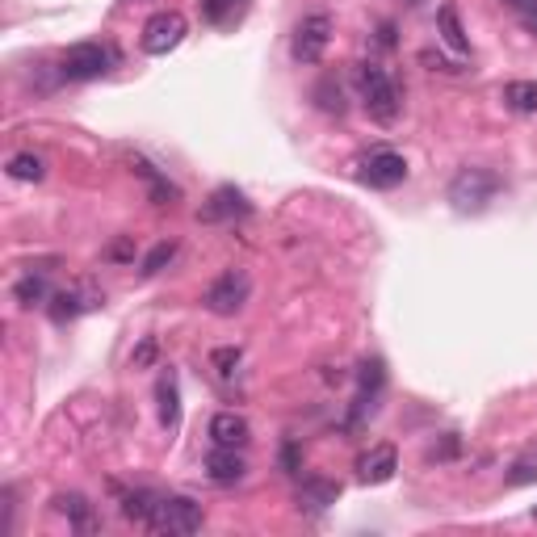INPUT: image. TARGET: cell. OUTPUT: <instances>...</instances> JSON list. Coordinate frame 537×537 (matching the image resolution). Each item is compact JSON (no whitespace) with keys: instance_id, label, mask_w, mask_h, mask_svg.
<instances>
[{"instance_id":"obj_12","label":"cell","mask_w":537,"mask_h":537,"mask_svg":"<svg viewBox=\"0 0 537 537\" xmlns=\"http://www.w3.org/2000/svg\"><path fill=\"white\" fill-rule=\"evenodd\" d=\"M202 466H206V479L219 483V487H235V483L244 479V470H248L240 449H227V445H214Z\"/></svg>"},{"instance_id":"obj_23","label":"cell","mask_w":537,"mask_h":537,"mask_svg":"<svg viewBox=\"0 0 537 537\" xmlns=\"http://www.w3.org/2000/svg\"><path fill=\"white\" fill-rule=\"evenodd\" d=\"M5 173H9L13 181H42V177H47V160L34 156V152H17V156H9Z\"/></svg>"},{"instance_id":"obj_5","label":"cell","mask_w":537,"mask_h":537,"mask_svg":"<svg viewBox=\"0 0 537 537\" xmlns=\"http://www.w3.org/2000/svg\"><path fill=\"white\" fill-rule=\"evenodd\" d=\"M248 294H252V277H248L244 269H227V273H219V277H214V282L206 286L202 303H206L210 315L231 319V315H240V311H244Z\"/></svg>"},{"instance_id":"obj_29","label":"cell","mask_w":537,"mask_h":537,"mask_svg":"<svg viewBox=\"0 0 537 537\" xmlns=\"http://www.w3.org/2000/svg\"><path fill=\"white\" fill-rule=\"evenodd\" d=\"M458 454H462V437L458 433H445L441 445L428 449V462H449V458H458Z\"/></svg>"},{"instance_id":"obj_27","label":"cell","mask_w":537,"mask_h":537,"mask_svg":"<svg viewBox=\"0 0 537 537\" xmlns=\"http://www.w3.org/2000/svg\"><path fill=\"white\" fill-rule=\"evenodd\" d=\"M156 357H160V340L156 336H143L139 345H135V353H131V365H135V370H152Z\"/></svg>"},{"instance_id":"obj_35","label":"cell","mask_w":537,"mask_h":537,"mask_svg":"<svg viewBox=\"0 0 537 537\" xmlns=\"http://www.w3.org/2000/svg\"><path fill=\"white\" fill-rule=\"evenodd\" d=\"M504 5H508L512 13H525V9H533V5H537V0H504Z\"/></svg>"},{"instance_id":"obj_10","label":"cell","mask_w":537,"mask_h":537,"mask_svg":"<svg viewBox=\"0 0 537 537\" xmlns=\"http://www.w3.org/2000/svg\"><path fill=\"white\" fill-rule=\"evenodd\" d=\"M382 391H386V365L374 357V361H365V365H361V378H357V399H353V424L378 412Z\"/></svg>"},{"instance_id":"obj_16","label":"cell","mask_w":537,"mask_h":537,"mask_svg":"<svg viewBox=\"0 0 537 537\" xmlns=\"http://www.w3.org/2000/svg\"><path fill=\"white\" fill-rule=\"evenodd\" d=\"M55 512H59V517H68V525L76 533H93L97 529V512H93L89 496H80V491H59V496H55Z\"/></svg>"},{"instance_id":"obj_32","label":"cell","mask_w":537,"mask_h":537,"mask_svg":"<svg viewBox=\"0 0 537 537\" xmlns=\"http://www.w3.org/2000/svg\"><path fill=\"white\" fill-rule=\"evenodd\" d=\"M105 261H118V265H122V261H135V244H131V240H118L110 252H105Z\"/></svg>"},{"instance_id":"obj_24","label":"cell","mask_w":537,"mask_h":537,"mask_svg":"<svg viewBox=\"0 0 537 537\" xmlns=\"http://www.w3.org/2000/svg\"><path fill=\"white\" fill-rule=\"evenodd\" d=\"M244 13V0H202V17L210 26H231Z\"/></svg>"},{"instance_id":"obj_21","label":"cell","mask_w":537,"mask_h":537,"mask_svg":"<svg viewBox=\"0 0 537 537\" xmlns=\"http://www.w3.org/2000/svg\"><path fill=\"white\" fill-rule=\"evenodd\" d=\"M504 105L512 114H537V80H512L504 84Z\"/></svg>"},{"instance_id":"obj_7","label":"cell","mask_w":537,"mask_h":537,"mask_svg":"<svg viewBox=\"0 0 537 537\" xmlns=\"http://www.w3.org/2000/svg\"><path fill=\"white\" fill-rule=\"evenodd\" d=\"M185 17L177 9H160L143 21V34H139V47L147 55H168V51H177L181 42H185Z\"/></svg>"},{"instance_id":"obj_25","label":"cell","mask_w":537,"mask_h":537,"mask_svg":"<svg viewBox=\"0 0 537 537\" xmlns=\"http://www.w3.org/2000/svg\"><path fill=\"white\" fill-rule=\"evenodd\" d=\"M173 256H177V244H173V240H164V244H156L152 252L143 256L139 273H143V277H156V273H164V265H173Z\"/></svg>"},{"instance_id":"obj_30","label":"cell","mask_w":537,"mask_h":537,"mask_svg":"<svg viewBox=\"0 0 537 537\" xmlns=\"http://www.w3.org/2000/svg\"><path fill=\"white\" fill-rule=\"evenodd\" d=\"M315 97H319V110H328V114H345V101H340V89H332V80L319 84Z\"/></svg>"},{"instance_id":"obj_1","label":"cell","mask_w":537,"mask_h":537,"mask_svg":"<svg viewBox=\"0 0 537 537\" xmlns=\"http://www.w3.org/2000/svg\"><path fill=\"white\" fill-rule=\"evenodd\" d=\"M353 80H357V93H361L365 114H370L378 126H395L403 101H399V89H395L391 72H386L382 63H357Z\"/></svg>"},{"instance_id":"obj_9","label":"cell","mask_w":537,"mask_h":537,"mask_svg":"<svg viewBox=\"0 0 537 537\" xmlns=\"http://www.w3.org/2000/svg\"><path fill=\"white\" fill-rule=\"evenodd\" d=\"M97 307H105V294L93 290V286H76V290H59V294H51L47 315L55 319V324H72V319L89 315V311H97Z\"/></svg>"},{"instance_id":"obj_3","label":"cell","mask_w":537,"mask_h":537,"mask_svg":"<svg viewBox=\"0 0 537 537\" xmlns=\"http://www.w3.org/2000/svg\"><path fill=\"white\" fill-rule=\"evenodd\" d=\"M202 504H193L189 496H160L156 500V512L152 521H147V529L152 533H168V537H189L202 529Z\"/></svg>"},{"instance_id":"obj_15","label":"cell","mask_w":537,"mask_h":537,"mask_svg":"<svg viewBox=\"0 0 537 537\" xmlns=\"http://www.w3.org/2000/svg\"><path fill=\"white\" fill-rule=\"evenodd\" d=\"M336 500H340V483L332 479H307L298 487V512H307V517H324Z\"/></svg>"},{"instance_id":"obj_28","label":"cell","mask_w":537,"mask_h":537,"mask_svg":"<svg viewBox=\"0 0 537 537\" xmlns=\"http://www.w3.org/2000/svg\"><path fill=\"white\" fill-rule=\"evenodd\" d=\"M240 349H235V345H227V349H214L210 353V365H214V370H219V378H231L235 374V365H240Z\"/></svg>"},{"instance_id":"obj_2","label":"cell","mask_w":537,"mask_h":537,"mask_svg":"<svg viewBox=\"0 0 537 537\" xmlns=\"http://www.w3.org/2000/svg\"><path fill=\"white\" fill-rule=\"evenodd\" d=\"M504 189L500 173H491V168H462V173L449 181V202H454L458 214H479L487 210V202L496 198Z\"/></svg>"},{"instance_id":"obj_8","label":"cell","mask_w":537,"mask_h":537,"mask_svg":"<svg viewBox=\"0 0 537 537\" xmlns=\"http://www.w3.org/2000/svg\"><path fill=\"white\" fill-rule=\"evenodd\" d=\"M357 177L370 189H399L407 181V160L399 152H391V147H374V152L361 160Z\"/></svg>"},{"instance_id":"obj_33","label":"cell","mask_w":537,"mask_h":537,"mask_svg":"<svg viewBox=\"0 0 537 537\" xmlns=\"http://www.w3.org/2000/svg\"><path fill=\"white\" fill-rule=\"evenodd\" d=\"M420 63H428L433 72H462L458 63H445V59H441V55H433V51H420Z\"/></svg>"},{"instance_id":"obj_4","label":"cell","mask_w":537,"mask_h":537,"mask_svg":"<svg viewBox=\"0 0 537 537\" xmlns=\"http://www.w3.org/2000/svg\"><path fill=\"white\" fill-rule=\"evenodd\" d=\"M114 51L110 47H101V42H76V47H68L63 51V59H59V76L63 80H76V84H84V80H101L105 72L114 68Z\"/></svg>"},{"instance_id":"obj_19","label":"cell","mask_w":537,"mask_h":537,"mask_svg":"<svg viewBox=\"0 0 537 537\" xmlns=\"http://www.w3.org/2000/svg\"><path fill=\"white\" fill-rule=\"evenodd\" d=\"M437 30H441V42H445L449 51L470 55V38H466V30H462L458 5H441V9H437Z\"/></svg>"},{"instance_id":"obj_31","label":"cell","mask_w":537,"mask_h":537,"mask_svg":"<svg viewBox=\"0 0 537 537\" xmlns=\"http://www.w3.org/2000/svg\"><path fill=\"white\" fill-rule=\"evenodd\" d=\"M282 470H286V475H298V470H303V454H298L294 441L282 445Z\"/></svg>"},{"instance_id":"obj_6","label":"cell","mask_w":537,"mask_h":537,"mask_svg":"<svg viewBox=\"0 0 537 537\" xmlns=\"http://www.w3.org/2000/svg\"><path fill=\"white\" fill-rule=\"evenodd\" d=\"M328 42H332V17L328 13H311V17L298 21L290 55H294V63H303V68H315V63L328 55Z\"/></svg>"},{"instance_id":"obj_17","label":"cell","mask_w":537,"mask_h":537,"mask_svg":"<svg viewBox=\"0 0 537 537\" xmlns=\"http://www.w3.org/2000/svg\"><path fill=\"white\" fill-rule=\"evenodd\" d=\"M13 298L21 307H47L51 303V282H47V269H26L13 282Z\"/></svg>"},{"instance_id":"obj_26","label":"cell","mask_w":537,"mask_h":537,"mask_svg":"<svg viewBox=\"0 0 537 537\" xmlns=\"http://www.w3.org/2000/svg\"><path fill=\"white\" fill-rule=\"evenodd\" d=\"M508 487H525V483H537V454H525L508 466V475H504Z\"/></svg>"},{"instance_id":"obj_22","label":"cell","mask_w":537,"mask_h":537,"mask_svg":"<svg viewBox=\"0 0 537 537\" xmlns=\"http://www.w3.org/2000/svg\"><path fill=\"white\" fill-rule=\"evenodd\" d=\"M131 164H135V173H139V177H147V185H152V202H156V206H168V198H181V189H177L173 181H168V177H160L156 168L147 164L143 156H135Z\"/></svg>"},{"instance_id":"obj_18","label":"cell","mask_w":537,"mask_h":537,"mask_svg":"<svg viewBox=\"0 0 537 537\" xmlns=\"http://www.w3.org/2000/svg\"><path fill=\"white\" fill-rule=\"evenodd\" d=\"M156 399H160V424L168 428V433H177V424H181V386H177V374L173 370L160 374Z\"/></svg>"},{"instance_id":"obj_34","label":"cell","mask_w":537,"mask_h":537,"mask_svg":"<svg viewBox=\"0 0 537 537\" xmlns=\"http://www.w3.org/2000/svg\"><path fill=\"white\" fill-rule=\"evenodd\" d=\"M517 17H521V26H525L529 34H537V5H533V9H525V13H517Z\"/></svg>"},{"instance_id":"obj_11","label":"cell","mask_w":537,"mask_h":537,"mask_svg":"<svg viewBox=\"0 0 537 537\" xmlns=\"http://www.w3.org/2000/svg\"><path fill=\"white\" fill-rule=\"evenodd\" d=\"M252 206H248V198L235 185H219L210 193V198L202 202V210H198V219L202 223H235V219H244Z\"/></svg>"},{"instance_id":"obj_13","label":"cell","mask_w":537,"mask_h":537,"mask_svg":"<svg viewBox=\"0 0 537 537\" xmlns=\"http://www.w3.org/2000/svg\"><path fill=\"white\" fill-rule=\"evenodd\" d=\"M206 433H210V445L244 449V445H248V437H252V428H248V420H244L240 412H214Z\"/></svg>"},{"instance_id":"obj_14","label":"cell","mask_w":537,"mask_h":537,"mask_svg":"<svg viewBox=\"0 0 537 537\" xmlns=\"http://www.w3.org/2000/svg\"><path fill=\"white\" fill-rule=\"evenodd\" d=\"M395 470H399V449L395 445H374L370 454L357 458L361 483H386V479H395Z\"/></svg>"},{"instance_id":"obj_20","label":"cell","mask_w":537,"mask_h":537,"mask_svg":"<svg viewBox=\"0 0 537 537\" xmlns=\"http://www.w3.org/2000/svg\"><path fill=\"white\" fill-rule=\"evenodd\" d=\"M156 500H160V496H156V491H147V487L122 491V517L147 529V521H152V512H156Z\"/></svg>"}]
</instances>
